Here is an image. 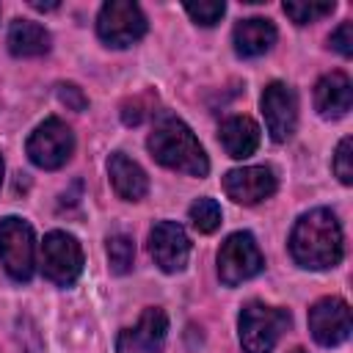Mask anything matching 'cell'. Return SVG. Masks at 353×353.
<instances>
[{"mask_svg":"<svg viewBox=\"0 0 353 353\" xmlns=\"http://www.w3.org/2000/svg\"><path fill=\"white\" fill-rule=\"evenodd\" d=\"M0 182H3V157H0Z\"/></svg>","mask_w":353,"mask_h":353,"instance_id":"28","label":"cell"},{"mask_svg":"<svg viewBox=\"0 0 353 353\" xmlns=\"http://www.w3.org/2000/svg\"><path fill=\"white\" fill-rule=\"evenodd\" d=\"M188 215H190V223L201 232V234H210V232H215L218 226H221V207H218V201L215 199H196L193 204H190V210H188Z\"/></svg>","mask_w":353,"mask_h":353,"instance_id":"20","label":"cell"},{"mask_svg":"<svg viewBox=\"0 0 353 353\" xmlns=\"http://www.w3.org/2000/svg\"><path fill=\"white\" fill-rule=\"evenodd\" d=\"M41 270L58 287L74 284L83 273V248L77 237L66 232H50L41 243Z\"/></svg>","mask_w":353,"mask_h":353,"instance_id":"8","label":"cell"},{"mask_svg":"<svg viewBox=\"0 0 353 353\" xmlns=\"http://www.w3.org/2000/svg\"><path fill=\"white\" fill-rule=\"evenodd\" d=\"M58 99L72 110H85V105H88V99L83 97V91L74 83H61L58 85Z\"/></svg>","mask_w":353,"mask_h":353,"instance_id":"25","label":"cell"},{"mask_svg":"<svg viewBox=\"0 0 353 353\" xmlns=\"http://www.w3.org/2000/svg\"><path fill=\"white\" fill-rule=\"evenodd\" d=\"M28 157L33 165L44 171H55L66 165V160L74 152V132L61 121V119H44L28 138L25 143Z\"/></svg>","mask_w":353,"mask_h":353,"instance_id":"6","label":"cell"},{"mask_svg":"<svg viewBox=\"0 0 353 353\" xmlns=\"http://www.w3.org/2000/svg\"><path fill=\"white\" fill-rule=\"evenodd\" d=\"M290 254L306 270H328L342 259V229L331 210L303 212L290 234Z\"/></svg>","mask_w":353,"mask_h":353,"instance_id":"1","label":"cell"},{"mask_svg":"<svg viewBox=\"0 0 353 353\" xmlns=\"http://www.w3.org/2000/svg\"><path fill=\"white\" fill-rule=\"evenodd\" d=\"M353 105L350 77L345 72H328L314 85V108L323 119H342Z\"/></svg>","mask_w":353,"mask_h":353,"instance_id":"14","label":"cell"},{"mask_svg":"<svg viewBox=\"0 0 353 353\" xmlns=\"http://www.w3.org/2000/svg\"><path fill=\"white\" fill-rule=\"evenodd\" d=\"M108 174L113 182V190L124 199V201H141L149 190V179L143 174V168L130 160L124 152H113L108 160Z\"/></svg>","mask_w":353,"mask_h":353,"instance_id":"16","label":"cell"},{"mask_svg":"<svg viewBox=\"0 0 353 353\" xmlns=\"http://www.w3.org/2000/svg\"><path fill=\"white\" fill-rule=\"evenodd\" d=\"M331 47H334L339 55H345V58L353 55V25H350V22H342V25L331 33Z\"/></svg>","mask_w":353,"mask_h":353,"instance_id":"24","label":"cell"},{"mask_svg":"<svg viewBox=\"0 0 353 353\" xmlns=\"http://www.w3.org/2000/svg\"><path fill=\"white\" fill-rule=\"evenodd\" d=\"M8 50L17 58H36L50 50V33L33 19H14L8 28Z\"/></svg>","mask_w":353,"mask_h":353,"instance_id":"18","label":"cell"},{"mask_svg":"<svg viewBox=\"0 0 353 353\" xmlns=\"http://www.w3.org/2000/svg\"><path fill=\"white\" fill-rule=\"evenodd\" d=\"M309 331L323 347L342 345L350 336V306L342 298H320L309 309Z\"/></svg>","mask_w":353,"mask_h":353,"instance_id":"10","label":"cell"},{"mask_svg":"<svg viewBox=\"0 0 353 353\" xmlns=\"http://www.w3.org/2000/svg\"><path fill=\"white\" fill-rule=\"evenodd\" d=\"M218 138H221V143H223V149H226L229 157L245 160V157H251V154L256 152V146H259V127H256V121L248 119V116H232V119H226V121L221 124Z\"/></svg>","mask_w":353,"mask_h":353,"instance_id":"17","label":"cell"},{"mask_svg":"<svg viewBox=\"0 0 353 353\" xmlns=\"http://www.w3.org/2000/svg\"><path fill=\"white\" fill-rule=\"evenodd\" d=\"M146 146H149L152 157L171 171H179L188 176H207V171H210V160H207L199 138L182 119H176L171 113H163L154 121Z\"/></svg>","mask_w":353,"mask_h":353,"instance_id":"2","label":"cell"},{"mask_svg":"<svg viewBox=\"0 0 353 353\" xmlns=\"http://www.w3.org/2000/svg\"><path fill=\"white\" fill-rule=\"evenodd\" d=\"M334 0L331 3H317V0H303V3H295V0H287L284 3V14L295 22V25H309V22H317L320 17H328L334 11Z\"/></svg>","mask_w":353,"mask_h":353,"instance_id":"21","label":"cell"},{"mask_svg":"<svg viewBox=\"0 0 353 353\" xmlns=\"http://www.w3.org/2000/svg\"><path fill=\"white\" fill-rule=\"evenodd\" d=\"M0 262L14 281H28L36 265V240L28 221L8 215L0 218Z\"/></svg>","mask_w":353,"mask_h":353,"instance_id":"4","label":"cell"},{"mask_svg":"<svg viewBox=\"0 0 353 353\" xmlns=\"http://www.w3.org/2000/svg\"><path fill=\"white\" fill-rule=\"evenodd\" d=\"M290 323L292 317L287 309L268 306L262 301H248L237 317L243 353H273L276 342L290 328Z\"/></svg>","mask_w":353,"mask_h":353,"instance_id":"3","label":"cell"},{"mask_svg":"<svg viewBox=\"0 0 353 353\" xmlns=\"http://www.w3.org/2000/svg\"><path fill=\"white\" fill-rule=\"evenodd\" d=\"M262 113H265V124H268V132L276 143H284L295 135V127H298V97L295 91L281 83V80H273L265 85L262 91Z\"/></svg>","mask_w":353,"mask_h":353,"instance_id":"9","label":"cell"},{"mask_svg":"<svg viewBox=\"0 0 353 353\" xmlns=\"http://www.w3.org/2000/svg\"><path fill=\"white\" fill-rule=\"evenodd\" d=\"M265 268V256L248 232H234L221 243L218 251V276L226 287H237L254 279Z\"/></svg>","mask_w":353,"mask_h":353,"instance_id":"5","label":"cell"},{"mask_svg":"<svg viewBox=\"0 0 353 353\" xmlns=\"http://www.w3.org/2000/svg\"><path fill=\"white\" fill-rule=\"evenodd\" d=\"M334 174L339 176L342 185H353V141L350 138H342L334 152Z\"/></svg>","mask_w":353,"mask_h":353,"instance_id":"23","label":"cell"},{"mask_svg":"<svg viewBox=\"0 0 353 353\" xmlns=\"http://www.w3.org/2000/svg\"><path fill=\"white\" fill-rule=\"evenodd\" d=\"M290 353H306V350H303V347H295V350H290Z\"/></svg>","mask_w":353,"mask_h":353,"instance_id":"27","label":"cell"},{"mask_svg":"<svg viewBox=\"0 0 353 353\" xmlns=\"http://www.w3.org/2000/svg\"><path fill=\"white\" fill-rule=\"evenodd\" d=\"M149 251L152 259L160 270L165 273H179L188 265L190 256V240L185 234V229L174 221H160L154 223V229L149 232Z\"/></svg>","mask_w":353,"mask_h":353,"instance_id":"13","label":"cell"},{"mask_svg":"<svg viewBox=\"0 0 353 353\" xmlns=\"http://www.w3.org/2000/svg\"><path fill=\"white\" fill-rule=\"evenodd\" d=\"M30 6H33L36 11H55V8H58V3H41V0H30Z\"/></svg>","mask_w":353,"mask_h":353,"instance_id":"26","label":"cell"},{"mask_svg":"<svg viewBox=\"0 0 353 353\" xmlns=\"http://www.w3.org/2000/svg\"><path fill=\"white\" fill-rule=\"evenodd\" d=\"M232 41H234V52H237L240 58L265 55V52L276 44V25H273L270 19H262V17L240 19V22L234 25Z\"/></svg>","mask_w":353,"mask_h":353,"instance_id":"15","label":"cell"},{"mask_svg":"<svg viewBox=\"0 0 353 353\" xmlns=\"http://www.w3.org/2000/svg\"><path fill=\"white\" fill-rule=\"evenodd\" d=\"M185 11H188V17H190L196 25L212 28V25L221 22V17L226 14V3H223V0H199V3H185Z\"/></svg>","mask_w":353,"mask_h":353,"instance_id":"22","label":"cell"},{"mask_svg":"<svg viewBox=\"0 0 353 353\" xmlns=\"http://www.w3.org/2000/svg\"><path fill=\"white\" fill-rule=\"evenodd\" d=\"M276 174L270 165H245L232 168L223 176V190L234 204H259L276 193Z\"/></svg>","mask_w":353,"mask_h":353,"instance_id":"11","label":"cell"},{"mask_svg":"<svg viewBox=\"0 0 353 353\" xmlns=\"http://www.w3.org/2000/svg\"><path fill=\"white\" fill-rule=\"evenodd\" d=\"M97 33L108 47H130L146 33V17L138 3L110 0L99 8Z\"/></svg>","mask_w":353,"mask_h":353,"instance_id":"7","label":"cell"},{"mask_svg":"<svg viewBox=\"0 0 353 353\" xmlns=\"http://www.w3.org/2000/svg\"><path fill=\"white\" fill-rule=\"evenodd\" d=\"M108 262L116 276H124L132 270L135 262V243L130 234H110L108 237Z\"/></svg>","mask_w":353,"mask_h":353,"instance_id":"19","label":"cell"},{"mask_svg":"<svg viewBox=\"0 0 353 353\" xmlns=\"http://www.w3.org/2000/svg\"><path fill=\"white\" fill-rule=\"evenodd\" d=\"M168 334V317L163 309L149 306L132 328H124L116 342V353H163Z\"/></svg>","mask_w":353,"mask_h":353,"instance_id":"12","label":"cell"}]
</instances>
